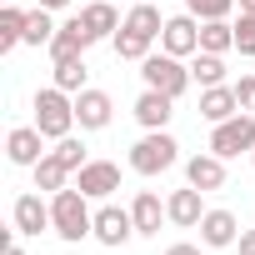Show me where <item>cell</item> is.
I'll use <instances>...</instances> for the list:
<instances>
[{
    "instance_id": "obj_1",
    "label": "cell",
    "mask_w": 255,
    "mask_h": 255,
    "mask_svg": "<svg viewBox=\"0 0 255 255\" xmlns=\"http://www.w3.org/2000/svg\"><path fill=\"white\" fill-rule=\"evenodd\" d=\"M90 195L80 190V185H65V190H55V200H50V215H55V235L60 240H70V245H80L85 235H95V215H90V205H85Z\"/></svg>"
},
{
    "instance_id": "obj_2",
    "label": "cell",
    "mask_w": 255,
    "mask_h": 255,
    "mask_svg": "<svg viewBox=\"0 0 255 255\" xmlns=\"http://www.w3.org/2000/svg\"><path fill=\"white\" fill-rule=\"evenodd\" d=\"M35 125H40L45 140H65V135L75 130V95L60 90V85L35 90Z\"/></svg>"
},
{
    "instance_id": "obj_3",
    "label": "cell",
    "mask_w": 255,
    "mask_h": 255,
    "mask_svg": "<svg viewBox=\"0 0 255 255\" xmlns=\"http://www.w3.org/2000/svg\"><path fill=\"white\" fill-rule=\"evenodd\" d=\"M140 80L150 85V90H165V95H185L190 90V65H180V55H170V50H160V55H145L140 60Z\"/></svg>"
},
{
    "instance_id": "obj_4",
    "label": "cell",
    "mask_w": 255,
    "mask_h": 255,
    "mask_svg": "<svg viewBox=\"0 0 255 255\" xmlns=\"http://www.w3.org/2000/svg\"><path fill=\"white\" fill-rule=\"evenodd\" d=\"M180 160V145L165 135V130H145L135 145H130V170L135 175H160Z\"/></svg>"
},
{
    "instance_id": "obj_5",
    "label": "cell",
    "mask_w": 255,
    "mask_h": 255,
    "mask_svg": "<svg viewBox=\"0 0 255 255\" xmlns=\"http://www.w3.org/2000/svg\"><path fill=\"white\" fill-rule=\"evenodd\" d=\"M210 150H215L220 160H230V155H240V150H255V115L240 110V115L220 120L215 130H210Z\"/></svg>"
},
{
    "instance_id": "obj_6",
    "label": "cell",
    "mask_w": 255,
    "mask_h": 255,
    "mask_svg": "<svg viewBox=\"0 0 255 255\" xmlns=\"http://www.w3.org/2000/svg\"><path fill=\"white\" fill-rule=\"evenodd\" d=\"M160 50H170V55H195L200 50V20L185 10V15H170L165 20V30H160Z\"/></svg>"
},
{
    "instance_id": "obj_7",
    "label": "cell",
    "mask_w": 255,
    "mask_h": 255,
    "mask_svg": "<svg viewBox=\"0 0 255 255\" xmlns=\"http://www.w3.org/2000/svg\"><path fill=\"white\" fill-rule=\"evenodd\" d=\"M130 235H135V215L130 210H120V205H100L95 210V240L100 245L115 250V245H125Z\"/></svg>"
},
{
    "instance_id": "obj_8",
    "label": "cell",
    "mask_w": 255,
    "mask_h": 255,
    "mask_svg": "<svg viewBox=\"0 0 255 255\" xmlns=\"http://www.w3.org/2000/svg\"><path fill=\"white\" fill-rule=\"evenodd\" d=\"M75 185H80L90 200H105L110 190H120V165H110V160H85V165L75 170Z\"/></svg>"
},
{
    "instance_id": "obj_9",
    "label": "cell",
    "mask_w": 255,
    "mask_h": 255,
    "mask_svg": "<svg viewBox=\"0 0 255 255\" xmlns=\"http://www.w3.org/2000/svg\"><path fill=\"white\" fill-rule=\"evenodd\" d=\"M110 115H115V105H110L105 90H90V85H85V90L75 95V125H80V130H105Z\"/></svg>"
},
{
    "instance_id": "obj_10",
    "label": "cell",
    "mask_w": 255,
    "mask_h": 255,
    "mask_svg": "<svg viewBox=\"0 0 255 255\" xmlns=\"http://www.w3.org/2000/svg\"><path fill=\"white\" fill-rule=\"evenodd\" d=\"M5 155L15 165H40L50 150H45V135H40V125H15L10 140H5Z\"/></svg>"
},
{
    "instance_id": "obj_11",
    "label": "cell",
    "mask_w": 255,
    "mask_h": 255,
    "mask_svg": "<svg viewBox=\"0 0 255 255\" xmlns=\"http://www.w3.org/2000/svg\"><path fill=\"white\" fill-rule=\"evenodd\" d=\"M90 45H95V35L85 30V20H80V15H70V20L55 30V40H50L45 50H50V60H70V55H85Z\"/></svg>"
},
{
    "instance_id": "obj_12",
    "label": "cell",
    "mask_w": 255,
    "mask_h": 255,
    "mask_svg": "<svg viewBox=\"0 0 255 255\" xmlns=\"http://www.w3.org/2000/svg\"><path fill=\"white\" fill-rule=\"evenodd\" d=\"M15 235H40V230H55V215L40 195H15Z\"/></svg>"
},
{
    "instance_id": "obj_13",
    "label": "cell",
    "mask_w": 255,
    "mask_h": 255,
    "mask_svg": "<svg viewBox=\"0 0 255 255\" xmlns=\"http://www.w3.org/2000/svg\"><path fill=\"white\" fill-rule=\"evenodd\" d=\"M170 115H175V95H165V90H140V100H135V120L145 125V130H165L170 125Z\"/></svg>"
},
{
    "instance_id": "obj_14",
    "label": "cell",
    "mask_w": 255,
    "mask_h": 255,
    "mask_svg": "<svg viewBox=\"0 0 255 255\" xmlns=\"http://www.w3.org/2000/svg\"><path fill=\"white\" fill-rule=\"evenodd\" d=\"M200 240H205L210 250H225V245L240 240V220H235L230 210H205V215H200Z\"/></svg>"
},
{
    "instance_id": "obj_15",
    "label": "cell",
    "mask_w": 255,
    "mask_h": 255,
    "mask_svg": "<svg viewBox=\"0 0 255 255\" xmlns=\"http://www.w3.org/2000/svg\"><path fill=\"white\" fill-rule=\"evenodd\" d=\"M185 180L195 185V190H220L225 185V160L210 150V155H190L185 160Z\"/></svg>"
},
{
    "instance_id": "obj_16",
    "label": "cell",
    "mask_w": 255,
    "mask_h": 255,
    "mask_svg": "<svg viewBox=\"0 0 255 255\" xmlns=\"http://www.w3.org/2000/svg\"><path fill=\"white\" fill-rule=\"evenodd\" d=\"M130 215H135V235H160V220H170V210L160 205L155 190H140L130 200Z\"/></svg>"
},
{
    "instance_id": "obj_17",
    "label": "cell",
    "mask_w": 255,
    "mask_h": 255,
    "mask_svg": "<svg viewBox=\"0 0 255 255\" xmlns=\"http://www.w3.org/2000/svg\"><path fill=\"white\" fill-rule=\"evenodd\" d=\"M200 115H205L210 125H220V120L240 115V100H235V85H210V90H200Z\"/></svg>"
},
{
    "instance_id": "obj_18",
    "label": "cell",
    "mask_w": 255,
    "mask_h": 255,
    "mask_svg": "<svg viewBox=\"0 0 255 255\" xmlns=\"http://www.w3.org/2000/svg\"><path fill=\"white\" fill-rule=\"evenodd\" d=\"M80 20H85V30H90L95 40H115V30L125 25V20L115 15V5H110V0H90V5L80 10Z\"/></svg>"
},
{
    "instance_id": "obj_19",
    "label": "cell",
    "mask_w": 255,
    "mask_h": 255,
    "mask_svg": "<svg viewBox=\"0 0 255 255\" xmlns=\"http://www.w3.org/2000/svg\"><path fill=\"white\" fill-rule=\"evenodd\" d=\"M200 195H205V190H195V185H185V190H175V195L165 200V210H170V220H175V225H200V215H205V205H200Z\"/></svg>"
},
{
    "instance_id": "obj_20",
    "label": "cell",
    "mask_w": 255,
    "mask_h": 255,
    "mask_svg": "<svg viewBox=\"0 0 255 255\" xmlns=\"http://www.w3.org/2000/svg\"><path fill=\"white\" fill-rule=\"evenodd\" d=\"M15 45H25V10H15L5 0V5H0V55L15 50Z\"/></svg>"
},
{
    "instance_id": "obj_21",
    "label": "cell",
    "mask_w": 255,
    "mask_h": 255,
    "mask_svg": "<svg viewBox=\"0 0 255 255\" xmlns=\"http://www.w3.org/2000/svg\"><path fill=\"white\" fill-rule=\"evenodd\" d=\"M200 50H210V55L235 50V25L230 20H200Z\"/></svg>"
},
{
    "instance_id": "obj_22",
    "label": "cell",
    "mask_w": 255,
    "mask_h": 255,
    "mask_svg": "<svg viewBox=\"0 0 255 255\" xmlns=\"http://www.w3.org/2000/svg\"><path fill=\"white\" fill-rule=\"evenodd\" d=\"M125 30H135V35H150V40H155V35L165 30V20H160V10L150 5V0H135V10L125 15Z\"/></svg>"
},
{
    "instance_id": "obj_23",
    "label": "cell",
    "mask_w": 255,
    "mask_h": 255,
    "mask_svg": "<svg viewBox=\"0 0 255 255\" xmlns=\"http://www.w3.org/2000/svg\"><path fill=\"white\" fill-rule=\"evenodd\" d=\"M55 20H50V10L45 5H35V10H25V45H50L55 40Z\"/></svg>"
},
{
    "instance_id": "obj_24",
    "label": "cell",
    "mask_w": 255,
    "mask_h": 255,
    "mask_svg": "<svg viewBox=\"0 0 255 255\" xmlns=\"http://www.w3.org/2000/svg\"><path fill=\"white\" fill-rule=\"evenodd\" d=\"M190 75L200 80V90H210V85H225V60H220V55H210V50H195V60H190Z\"/></svg>"
},
{
    "instance_id": "obj_25",
    "label": "cell",
    "mask_w": 255,
    "mask_h": 255,
    "mask_svg": "<svg viewBox=\"0 0 255 255\" xmlns=\"http://www.w3.org/2000/svg\"><path fill=\"white\" fill-rule=\"evenodd\" d=\"M85 55H70V60H55V85L60 90H70V95H80L85 90Z\"/></svg>"
},
{
    "instance_id": "obj_26",
    "label": "cell",
    "mask_w": 255,
    "mask_h": 255,
    "mask_svg": "<svg viewBox=\"0 0 255 255\" xmlns=\"http://www.w3.org/2000/svg\"><path fill=\"white\" fill-rule=\"evenodd\" d=\"M30 170H35V190H65V180H70V170L60 165V155H55V150H50L40 165H30Z\"/></svg>"
},
{
    "instance_id": "obj_27",
    "label": "cell",
    "mask_w": 255,
    "mask_h": 255,
    "mask_svg": "<svg viewBox=\"0 0 255 255\" xmlns=\"http://www.w3.org/2000/svg\"><path fill=\"white\" fill-rule=\"evenodd\" d=\"M115 55H120V60H145V55H150V35H135V30L120 25V30H115Z\"/></svg>"
},
{
    "instance_id": "obj_28",
    "label": "cell",
    "mask_w": 255,
    "mask_h": 255,
    "mask_svg": "<svg viewBox=\"0 0 255 255\" xmlns=\"http://www.w3.org/2000/svg\"><path fill=\"white\" fill-rule=\"evenodd\" d=\"M185 10H190L195 20H225V15L235 10V0H185Z\"/></svg>"
},
{
    "instance_id": "obj_29",
    "label": "cell",
    "mask_w": 255,
    "mask_h": 255,
    "mask_svg": "<svg viewBox=\"0 0 255 255\" xmlns=\"http://www.w3.org/2000/svg\"><path fill=\"white\" fill-rule=\"evenodd\" d=\"M55 155H60V165H65L70 175H75V170L85 165V145H80L75 135H65V140H55Z\"/></svg>"
},
{
    "instance_id": "obj_30",
    "label": "cell",
    "mask_w": 255,
    "mask_h": 255,
    "mask_svg": "<svg viewBox=\"0 0 255 255\" xmlns=\"http://www.w3.org/2000/svg\"><path fill=\"white\" fill-rule=\"evenodd\" d=\"M235 50L240 55H255V15H245V10L235 20Z\"/></svg>"
},
{
    "instance_id": "obj_31",
    "label": "cell",
    "mask_w": 255,
    "mask_h": 255,
    "mask_svg": "<svg viewBox=\"0 0 255 255\" xmlns=\"http://www.w3.org/2000/svg\"><path fill=\"white\" fill-rule=\"evenodd\" d=\"M235 100H240V110H255V75L235 80Z\"/></svg>"
},
{
    "instance_id": "obj_32",
    "label": "cell",
    "mask_w": 255,
    "mask_h": 255,
    "mask_svg": "<svg viewBox=\"0 0 255 255\" xmlns=\"http://www.w3.org/2000/svg\"><path fill=\"white\" fill-rule=\"evenodd\" d=\"M235 245H240V255H255V230H240V240H235Z\"/></svg>"
},
{
    "instance_id": "obj_33",
    "label": "cell",
    "mask_w": 255,
    "mask_h": 255,
    "mask_svg": "<svg viewBox=\"0 0 255 255\" xmlns=\"http://www.w3.org/2000/svg\"><path fill=\"white\" fill-rule=\"evenodd\" d=\"M165 255H200V250H195V245H170Z\"/></svg>"
},
{
    "instance_id": "obj_34",
    "label": "cell",
    "mask_w": 255,
    "mask_h": 255,
    "mask_svg": "<svg viewBox=\"0 0 255 255\" xmlns=\"http://www.w3.org/2000/svg\"><path fill=\"white\" fill-rule=\"evenodd\" d=\"M35 5H45V10H65L70 0H35Z\"/></svg>"
},
{
    "instance_id": "obj_35",
    "label": "cell",
    "mask_w": 255,
    "mask_h": 255,
    "mask_svg": "<svg viewBox=\"0 0 255 255\" xmlns=\"http://www.w3.org/2000/svg\"><path fill=\"white\" fill-rule=\"evenodd\" d=\"M240 10H245V15H255V0H240Z\"/></svg>"
},
{
    "instance_id": "obj_36",
    "label": "cell",
    "mask_w": 255,
    "mask_h": 255,
    "mask_svg": "<svg viewBox=\"0 0 255 255\" xmlns=\"http://www.w3.org/2000/svg\"><path fill=\"white\" fill-rule=\"evenodd\" d=\"M5 255H25V250H20V245H15V240H10V245H5Z\"/></svg>"
},
{
    "instance_id": "obj_37",
    "label": "cell",
    "mask_w": 255,
    "mask_h": 255,
    "mask_svg": "<svg viewBox=\"0 0 255 255\" xmlns=\"http://www.w3.org/2000/svg\"><path fill=\"white\" fill-rule=\"evenodd\" d=\"M250 155H255V150H250Z\"/></svg>"
}]
</instances>
